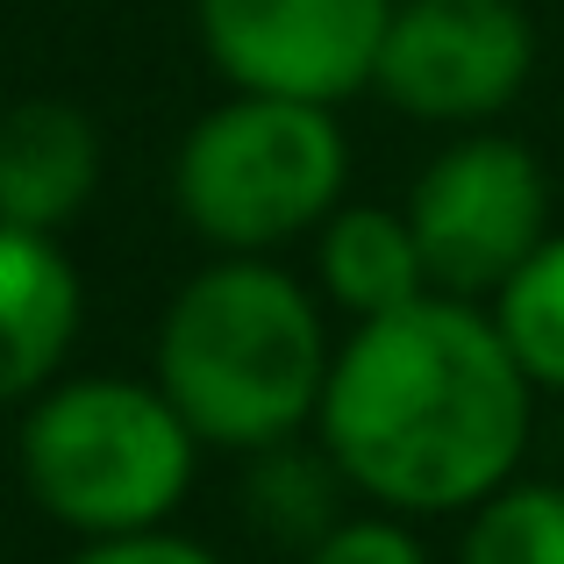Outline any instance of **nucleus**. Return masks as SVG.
Wrapping results in <instances>:
<instances>
[{
    "label": "nucleus",
    "mask_w": 564,
    "mask_h": 564,
    "mask_svg": "<svg viewBox=\"0 0 564 564\" xmlns=\"http://www.w3.org/2000/svg\"><path fill=\"white\" fill-rule=\"evenodd\" d=\"M500 344L514 350V365L529 372L543 400H564V229L536 243V258L486 301Z\"/></svg>",
    "instance_id": "12"
},
{
    "label": "nucleus",
    "mask_w": 564,
    "mask_h": 564,
    "mask_svg": "<svg viewBox=\"0 0 564 564\" xmlns=\"http://www.w3.org/2000/svg\"><path fill=\"white\" fill-rule=\"evenodd\" d=\"M536 79V22L522 0H393L372 94L408 122L465 137L500 129V115Z\"/></svg>",
    "instance_id": "6"
},
{
    "label": "nucleus",
    "mask_w": 564,
    "mask_h": 564,
    "mask_svg": "<svg viewBox=\"0 0 564 564\" xmlns=\"http://www.w3.org/2000/svg\"><path fill=\"white\" fill-rule=\"evenodd\" d=\"M57 564H229L215 543L186 536V529H143V536H100V543H72Z\"/></svg>",
    "instance_id": "15"
},
{
    "label": "nucleus",
    "mask_w": 564,
    "mask_h": 564,
    "mask_svg": "<svg viewBox=\"0 0 564 564\" xmlns=\"http://www.w3.org/2000/svg\"><path fill=\"white\" fill-rule=\"evenodd\" d=\"M451 564H564V479H508L457 514Z\"/></svg>",
    "instance_id": "13"
},
{
    "label": "nucleus",
    "mask_w": 564,
    "mask_h": 564,
    "mask_svg": "<svg viewBox=\"0 0 564 564\" xmlns=\"http://www.w3.org/2000/svg\"><path fill=\"white\" fill-rule=\"evenodd\" d=\"M350 508H358V494H350V479L336 471V457L315 436H293V443H272V451L243 457V522L272 551L301 557Z\"/></svg>",
    "instance_id": "11"
},
{
    "label": "nucleus",
    "mask_w": 564,
    "mask_h": 564,
    "mask_svg": "<svg viewBox=\"0 0 564 564\" xmlns=\"http://www.w3.org/2000/svg\"><path fill=\"white\" fill-rule=\"evenodd\" d=\"M350 193V137L336 108L221 94L172 151V207L207 258H286Z\"/></svg>",
    "instance_id": "4"
},
{
    "label": "nucleus",
    "mask_w": 564,
    "mask_h": 564,
    "mask_svg": "<svg viewBox=\"0 0 564 564\" xmlns=\"http://www.w3.org/2000/svg\"><path fill=\"white\" fill-rule=\"evenodd\" d=\"M207 443L151 372H65L14 422V471L43 522L72 543L172 529Z\"/></svg>",
    "instance_id": "3"
},
{
    "label": "nucleus",
    "mask_w": 564,
    "mask_h": 564,
    "mask_svg": "<svg viewBox=\"0 0 564 564\" xmlns=\"http://www.w3.org/2000/svg\"><path fill=\"white\" fill-rule=\"evenodd\" d=\"M307 279H315L322 307H329L344 329L400 315V307H414L422 293H436L408 207H379V200H344L307 236Z\"/></svg>",
    "instance_id": "10"
},
{
    "label": "nucleus",
    "mask_w": 564,
    "mask_h": 564,
    "mask_svg": "<svg viewBox=\"0 0 564 564\" xmlns=\"http://www.w3.org/2000/svg\"><path fill=\"white\" fill-rule=\"evenodd\" d=\"M108 143L79 100H14L0 115V221L57 236L100 193Z\"/></svg>",
    "instance_id": "9"
},
{
    "label": "nucleus",
    "mask_w": 564,
    "mask_h": 564,
    "mask_svg": "<svg viewBox=\"0 0 564 564\" xmlns=\"http://www.w3.org/2000/svg\"><path fill=\"white\" fill-rule=\"evenodd\" d=\"M393 0H193L200 57L229 94L344 100L372 94Z\"/></svg>",
    "instance_id": "7"
},
{
    "label": "nucleus",
    "mask_w": 564,
    "mask_h": 564,
    "mask_svg": "<svg viewBox=\"0 0 564 564\" xmlns=\"http://www.w3.org/2000/svg\"><path fill=\"white\" fill-rule=\"evenodd\" d=\"M293 564H436L422 543V522L386 508H350L322 543H307Z\"/></svg>",
    "instance_id": "14"
},
{
    "label": "nucleus",
    "mask_w": 564,
    "mask_h": 564,
    "mask_svg": "<svg viewBox=\"0 0 564 564\" xmlns=\"http://www.w3.org/2000/svg\"><path fill=\"white\" fill-rule=\"evenodd\" d=\"M336 344L315 279L286 258H207L158 315L151 379L207 451L258 457L315 436Z\"/></svg>",
    "instance_id": "2"
},
{
    "label": "nucleus",
    "mask_w": 564,
    "mask_h": 564,
    "mask_svg": "<svg viewBox=\"0 0 564 564\" xmlns=\"http://www.w3.org/2000/svg\"><path fill=\"white\" fill-rule=\"evenodd\" d=\"M79 329H86V286L65 243L0 221V408L22 414L43 386L65 379Z\"/></svg>",
    "instance_id": "8"
},
{
    "label": "nucleus",
    "mask_w": 564,
    "mask_h": 564,
    "mask_svg": "<svg viewBox=\"0 0 564 564\" xmlns=\"http://www.w3.org/2000/svg\"><path fill=\"white\" fill-rule=\"evenodd\" d=\"M536 400L479 301L422 293L400 315L344 329L315 443L336 457L358 508L457 522L522 479Z\"/></svg>",
    "instance_id": "1"
},
{
    "label": "nucleus",
    "mask_w": 564,
    "mask_h": 564,
    "mask_svg": "<svg viewBox=\"0 0 564 564\" xmlns=\"http://www.w3.org/2000/svg\"><path fill=\"white\" fill-rule=\"evenodd\" d=\"M408 221L422 243L429 286L451 301H494L536 243L557 229L551 215V172L508 129H465L422 165L408 186Z\"/></svg>",
    "instance_id": "5"
}]
</instances>
